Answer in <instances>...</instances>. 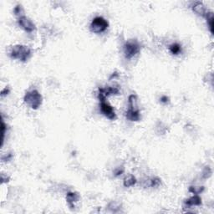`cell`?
Returning a JSON list of instances; mask_svg holds the SVG:
<instances>
[{"label": "cell", "mask_w": 214, "mask_h": 214, "mask_svg": "<svg viewBox=\"0 0 214 214\" xmlns=\"http://www.w3.org/2000/svg\"><path fill=\"white\" fill-rule=\"evenodd\" d=\"M31 55V50L28 46L22 45H14L10 51V57L13 60L25 62Z\"/></svg>", "instance_id": "obj_1"}, {"label": "cell", "mask_w": 214, "mask_h": 214, "mask_svg": "<svg viewBox=\"0 0 214 214\" xmlns=\"http://www.w3.org/2000/svg\"><path fill=\"white\" fill-rule=\"evenodd\" d=\"M24 100L30 108L34 109V110H37L42 105L43 97H42L41 95L39 94L38 90H32L25 94L24 97Z\"/></svg>", "instance_id": "obj_2"}, {"label": "cell", "mask_w": 214, "mask_h": 214, "mask_svg": "<svg viewBox=\"0 0 214 214\" xmlns=\"http://www.w3.org/2000/svg\"><path fill=\"white\" fill-rule=\"evenodd\" d=\"M141 50V46L136 40H129L124 45V55L127 60H131Z\"/></svg>", "instance_id": "obj_3"}, {"label": "cell", "mask_w": 214, "mask_h": 214, "mask_svg": "<svg viewBox=\"0 0 214 214\" xmlns=\"http://www.w3.org/2000/svg\"><path fill=\"white\" fill-rule=\"evenodd\" d=\"M109 27V23L106 19H105L103 17L98 16L92 20L90 24V30L95 34H100L103 33Z\"/></svg>", "instance_id": "obj_4"}, {"label": "cell", "mask_w": 214, "mask_h": 214, "mask_svg": "<svg viewBox=\"0 0 214 214\" xmlns=\"http://www.w3.org/2000/svg\"><path fill=\"white\" fill-rule=\"evenodd\" d=\"M120 94V89L119 87H105V88H100L99 94H98V98L100 101L103 102L105 100L106 97L110 95H115Z\"/></svg>", "instance_id": "obj_5"}, {"label": "cell", "mask_w": 214, "mask_h": 214, "mask_svg": "<svg viewBox=\"0 0 214 214\" xmlns=\"http://www.w3.org/2000/svg\"><path fill=\"white\" fill-rule=\"evenodd\" d=\"M100 111L109 120H114L116 119V114H115L113 107L105 101L100 102Z\"/></svg>", "instance_id": "obj_6"}, {"label": "cell", "mask_w": 214, "mask_h": 214, "mask_svg": "<svg viewBox=\"0 0 214 214\" xmlns=\"http://www.w3.org/2000/svg\"><path fill=\"white\" fill-rule=\"evenodd\" d=\"M18 23L19 24V26L24 29V30L28 32V33H32V32L35 30V29H36L35 28V24L29 18H27L26 16L19 17Z\"/></svg>", "instance_id": "obj_7"}, {"label": "cell", "mask_w": 214, "mask_h": 214, "mask_svg": "<svg viewBox=\"0 0 214 214\" xmlns=\"http://www.w3.org/2000/svg\"><path fill=\"white\" fill-rule=\"evenodd\" d=\"M192 11L194 13H196L197 15L202 16V17H206L207 13H208V11L207 10L205 5L201 2H196L192 5Z\"/></svg>", "instance_id": "obj_8"}, {"label": "cell", "mask_w": 214, "mask_h": 214, "mask_svg": "<svg viewBox=\"0 0 214 214\" xmlns=\"http://www.w3.org/2000/svg\"><path fill=\"white\" fill-rule=\"evenodd\" d=\"M202 204V198L198 195L195 194L194 196L191 197L190 198L187 199L184 202V206L187 208H190L191 207L200 206Z\"/></svg>", "instance_id": "obj_9"}, {"label": "cell", "mask_w": 214, "mask_h": 214, "mask_svg": "<svg viewBox=\"0 0 214 214\" xmlns=\"http://www.w3.org/2000/svg\"><path fill=\"white\" fill-rule=\"evenodd\" d=\"M79 200H80V195L77 192H68L66 195V201L69 203V205L71 206V207H75L74 203L77 202Z\"/></svg>", "instance_id": "obj_10"}, {"label": "cell", "mask_w": 214, "mask_h": 214, "mask_svg": "<svg viewBox=\"0 0 214 214\" xmlns=\"http://www.w3.org/2000/svg\"><path fill=\"white\" fill-rule=\"evenodd\" d=\"M136 183V178L132 175L127 176L126 178H125L124 182H123V184H124V186H125V187H131L135 185Z\"/></svg>", "instance_id": "obj_11"}, {"label": "cell", "mask_w": 214, "mask_h": 214, "mask_svg": "<svg viewBox=\"0 0 214 214\" xmlns=\"http://www.w3.org/2000/svg\"><path fill=\"white\" fill-rule=\"evenodd\" d=\"M169 50L173 55H179L182 52V46L178 43H174L170 45Z\"/></svg>", "instance_id": "obj_12"}, {"label": "cell", "mask_w": 214, "mask_h": 214, "mask_svg": "<svg viewBox=\"0 0 214 214\" xmlns=\"http://www.w3.org/2000/svg\"><path fill=\"white\" fill-rule=\"evenodd\" d=\"M205 18H207V22L208 24L210 32H211L212 34H213V15H212V13L208 12Z\"/></svg>", "instance_id": "obj_13"}, {"label": "cell", "mask_w": 214, "mask_h": 214, "mask_svg": "<svg viewBox=\"0 0 214 214\" xmlns=\"http://www.w3.org/2000/svg\"><path fill=\"white\" fill-rule=\"evenodd\" d=\"M203 187H191L189 188V191H190L191 192H192V193L194 194H197V195H198V194L201 193L202 192H203Z\"/></svg>", "instance_id": "obj_14"}, {"label": "cell", "mask_w": 214, "mask_h": 214, "mask_svg": "<svg viewBox=\"0 0 214 214\" xmlns=\"http://www.w3.org/2000/svg\"><path fill=\"white\" fill-rule=\"evenodd\" d=\"M161 179L158 178H153L151 180V187H158L160 185H161Z\"/></svg>", "instance_id": "obj_15"}, {"label": "cell", "mask_w": 214, "mask_h": 214, "mask_svg": "<svg viewBox=\"0 0 214 214\" xmlns=\"http://www.w3.org/2000/svg\"><path fill=\"white\" fill-rule=\"evenodd\" d=\"M23 12H24V10H23V8H22V6L21 5H17L15 8H14V9H13V13H15L16 15H19L20 17L24 16L21 15V14L23 13Z\"/></svg>", "instance_id": "obj_16"}, {"label": "cell", "mask_w": 214, "mask_h": 214, "mask_svg": "<svg viewBox=\"0 0 214 214\" xmlns=\"http://www.w3.org/2000/svg\"><path fill=\"white\" fill-rule=\"evenodd\" d=\"M212 174V171L210 169V167H207L203 171V178L206 179V178H208Z\"/></svg>", "instance_id": "obj_17"}, {"label": "cell", "mask_w": 214, "mask_h": 214, "mask_svg": "<svg viewBox=\"0 0 214 214\" xmlns=\"http://www.w3.org/2000/svg\"><path fill=\"white\" fill-rule=\"evenodd\" d=\"M5 124L2 120V145L3 144V140H4V135H5Z\"/></svg>", "instance_id": "obj_18"}, {"label": "cell", "mask_w": 214, "mask_h": 214, "mask_svg": "<svg viewBox=\"0 0 214 214\" xmlns=\"http://www.w3.org/2000/svg\"><path fill=\"white\" fill-rule=\"evenodd\" d=\"M12 157H13V155L9 153V154H8V156H4V157H2V161H3V162H8V161H10Z\"/></svg>", "instance_id": "obj_19"}, {"label": "cell", "mask_w": 214, "mask_h": 214, "mask_svg": "<svg viewBox=\"0 0 214 214\" xmlns=\"http://www.w3.org/2000/svg\"><path fill=\"white\" fill-rule=\"evenodd\" d=\"M161 102L164 103V104H167V103L169 102V98H168L167 95H164V96H162V98H161Z\"/></svg>", "instance_id": "obj_20"}, {"label": "cell", "mask_w": 214, "mask_h": 214, "mask_svg": "<svg viewBox=\"0 0 214 214\" xmlns=\"http://www.w3.org/2000/svg\"><path fill=\"white\" fill-rule=\"evenodd\" d=\"M123 173H124V169H123V168H121V169H120V168H118V169L115 171V176H120Z\"/></svg>", "instance_id": "obj_21"}, {"label": "cell", "mask_w": 214, "mask_h": 214, "mask_svg": "<svg viewBox=\"0 0 214 214\" xmlns=\"http://www.w3.org/2000/svg\"><path fill=\"white\" fill-rule=\"evenodd\" d=\"M8 93H9V89L6 87L5 89L3 90H2V92H1V95H2V96H3V95H8Z\"/></svg>", "instance_id": "obj_22"}]
</instances>
